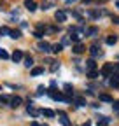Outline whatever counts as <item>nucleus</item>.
<instances>
[{
  "instance_id": "34",
  "label": "nucleus",
  "mask_w": 119,
  "mask_h": 126,
  "mask_svg": "<svg viewBox=\"0 0 119 126\" xmlns=\"http://www.w3.org/2000/svg\"><path fill=\"white\" fill-rule=\"evenodd\" d=\"M84 126H89V124H84Z\"/></svg>"
},
{
  "instance_id": "33",
  "label": "nucleus",
  "mask_w": 119,
  "mask_h": 126,
  "mask_svg": "<svg viewBox=\"0 0 119 126\" xmlns=\"http://www.w3.org/2000/svg\"><path fill=\"white\" fill-rule=\"evenodd\" d=\"M68 2H77V0H68Z\"/></svg>"
},
{
  "instance_id": "28",
  "label": "nucleus",
  "mask_w": 119,
  "mask_h": 126,
  "mask_svg": "<svg viewBox=\"0 0 119 126\" xmlns=\"http://www.w3.org/2000/svg\"><path fill=\"white\" fill-rule=\"evenodd\" d=\"M112 107L114 110H119V100H112Z\"/></svg>"
},
{
  "instance_id": "25",
  "label": "nucleus",
  "mask_w": 119,
  "mask_h": 126,
  "mask_svg": "<svg viewBox=\"0 0 119 126\" xmlns=\"http://www.w3.org/2000/svg\"><path fill=\"white\" fill-rule=\"evenodd\" d=\"M88 33H89V35H96V33H98V28H96V26L89 28V30H88Z\"/></svg>"
},
{
  "instance_id": "31",
  "label": "nucleus",
  "mask_w": 119,
  "mask_h": 126,
  "mask_svg": "<svg viewBox=\"0 0 119 126\" xmlns=\"http://www.w3.org/2000/svg\"><path fill=\"white\" fill-rule=\"evenodd\" d=\"M42 35H44V33H42L40 30H37V32H35V37H37V39H42Z\"/></svg>"
},
{
  "instance_id": "8",
  "label": "nucleus",
  "mask_w": 119,
  "mask_h": 126,
  "mask_svg": "<svg viewBox=\"0 0 119 126\" xmlns=\"http://www.w3.org/2000/svg\"><path fill=\"white\" fill-rule=\"evenodd\" d=\"M84 49H86V47H84L82 44H79V42H77V44H74V47H72V51L75 53V54H81V53H84Z\"/></svg>"
},
{
  "instance_id": "19",
  "label": "nucleus",
  "mask_w": 119,
  "mask_h": 126,
  "mask_svg": "<svg viewBox=\"0 0 119 126\" xmlns=\"http://www.w3.org/2000/svg\"><path fill=\"white\" fill-rule=\"evenodd\" d=\"M63 49V44H54V46H51V51L53 53H60Z\"/></svg>"
},
{
  "instance_id": "11",
  "label": "nucleus",
  "mask_w": 119,
  "mask_h": 126,
  "mask_svg": "<svg viewBox=\"0 0 119 126\" xmlns=\"http://www.w3.org/2000/svg\"><path fill=\"white\" fill-rule=\"evenodd\" d=\"M110 77H112V79H110V86L119 88V74H112Z\"/></svg>"
},
{
  "instance_id": "13",
  "label": "nucleus",
  "mask_w": 119,
  "mask_h": 126,
  "mask_svg": "<svg viewBox=\"0 0 119 126\" xmlns=\"http://www.w3.org/2000/svg\"><path fill=\"white\" fill-rule=\"evenodd\" d=\"M21 58H23V53H21V51H14V53H12V61L18 63V61H21Z\"/></svg>"
},
{
  "instance_id": "10",
  "label": "nucleus",
  "mask_w": 119,
  "mask_h": 126,
  "mask_svg": "<svg viewBox=\"0 0 119 126\" xmlns=\"http://www.w3.org/2000/svg\"><path fill=\"white\" fill-rule=\"evenodd\" d=\"M21 102H23V100H21L19 96H12V98L9 100V103H11V107H19V105H21Z\"/></svg>"
},
{
  "instance_id": "18",
  "label": "nucleus",
  "mask_w": 119,
  "mask_h": 126,
  "mask_svg": "<svg viewBox=\"0 0 119 126\" xmlns=\"http://www.w3.org/2000/svg\"><path fill=\"white\" fill-rule=\"evenodd\" d=\"M116 42H117V35H109V37H107V44H109V46H114Z\"/></svg>"
},
{
  "instance_id": "14",
  "label": "nucleus",
  "mask_w": 119,
  "mask_h": 126,
  "mask_svg": "<svg viewBox=\"0 0 119 126\" xmlns=\"http://www.w3.org/2000/svg\"><path fill=\"white\" fill-rule=\"evenodd\" d=\"M89 53H91L93 56H98V54H102V51L98 49V46L95 44V46H91V47H89Z\"/></svg>"
},
{
  "instance_id": "5",
  "label": "nucleus",
  "mask_w": 119,
  "mask_h": 126,
  "mask_svg": "<svg viewBox=\"0 0 119 126\" xmlns=\"http://www.w3.org/2000/svg\"><path fill=\"white\" fill-rule=\"evenodd\" d=\"M39 51H42V53L51 51V44L49 42H39Z\"/></svg>"
},
{
  "instance_id": "29",
  "label": "nucleus",
  "mask_w": 119,
  "mask_h": 126,
  "mask_svg": "<svg viewBox=\"0 0 119 126\" xmlns=\"http://www.w3.org/2000/svg\"><path fill=\"white\" fill-rule=\"evenodd\" d=\"M65 93H67V94H72V86H70V84L65 86Z\"/></svg>"
},
{
  "instance_id": "7",
  "label": "nucleus",
  "mask_w": 119,
  "mask_h": 126,
  "mask_svg": "<svg viewBox=\"0 0 119 126\" xmlns=\"http://www.w3.org/2000/svg\"><path fill=\"white\" fill-rule=\"evenodd\" d=\"M54 19L61 23V21H65V19H67V14H65L63 11H56V14H54Z\"/></svg>"
},
{
  "instance_id": "9",
  "label": "nucleus",
  "mask_w": 119,
  "mask_h": 126,
  "mask_svg": "<svg viewBox=\"0 0 119 126\" xmlns=\"http://www.w3.org/2000/svg\"><path fill=\"white\" fill-rule=\"evenodd\" d=\"M86 70H88V72L96 70V63H95V60H88V61H86Z\"/></svg>"
},
{
  "instance_id": "21",
  "label": "nucleus",
  "mask_w": 119,
  "mask_h": 126,
  "mask_svg": "<svg viewBox=\"0 0 119 126\" xmlns=\"http://www.w3.org/2000/svg\"><path fill=\"white\" fill-rule=\"evenodd\" d=\"M9 35H11L12 39H19V37H21V32H19V30H11Z\"/></svg>"
},
{
  "instance_id": "20",
  "label": "nucleus",
  "mask_w": 119,
  "mask_h": 126,
  "mask_svg": "<svg viewBox=\"0 0 119 126\" xmlns=\"http://www.w3.org/2000/svg\"><path fill=\"white\" fill-rule=\"evenodd\" d=\"M40 74H44V68H42V67H35V68H32V75H40Z\"/></svg>"
},
{
  "instance_id": "17",
  "label": "nucleus",
  "mask_w": 119,
  "mask_h": 126,
  "mask_svg": "<svg viewBox=\"0 0 119 126\" xmlns=\"http://www.w3.org/2000/svg\"><path fill=\"white\" fill-rule=\"evenodd\" d=\"M100 100H102V102H110V103H112V100H114V98L110 96V94L103 93V94H100Z\"/></svg>"
},
{
  "instance_id": "6",
  "label": "nucleus",
  "mask_w": 119,
  "mask_h": 126,
  "mask_svg": "<svg viewBox=\"0 0 119 126\" xmlns=\"http://www.w3.org/2000/svg\"><path fill=\"white\" fill-rule=\"evenodd\" d=\"M28 114H30V116H33V117H37V116L40 114V110H37V109L32 105V102H30V103H28Z\"/></svg>"
},
{
  "instance_id": "32",
  "label": "nucleus",
  "mask_w": 119,
  "mask_h": 126,
  "mask_svg": "<svg viewBox=\"0 0 119 126\" xmlns=\"http://www.w3.org/2000/svg\"><path fill=\"white\" fill-rule=\"evenodd\" d=\"M114 4H116V7H119V0H116V2H114Z\"/></svg>"
},
{
  "instance_id": "16",
  "label": "nucleus",
  "mask_w": 119,
  "mask_h": 126,
  "mask_svg": "<svg viewBox=\"0 0 119 126\" xmlns=\"http://www.w3.org/2000/svg\"><path fill=\"white\" fill-rule=\"evenodd\" d=\"M74 103L79 105V107H82V105H86V100L82 96H75V98H74Z\"/></svg>"
},
{
  "instance_id": "3",
  "label": "nucleus",
  "mask_w": 119,
  "mask_h": 126,
  "mask_svg": "<svg viewBox=\"0 0 119 126\" xmlns=\"http://www.w3.org/2000/svg\"><path fill=\"white\" fill-rule=\"evenodd\" d=\"M54 5H56V0H42V4H40V9H42V11H47V9L54 7Z\"/></svg>"
},
{
  "instance_id": "27",
  "label": "nucleus",
  "mask_w": 119,
  "mask_h": 126,
  "mask_svg": "<svg viewBox=\"0 0 119 126\" xmlns=\"http://www.w3.org/2000/svg\"><path fill=\"white\" fill-rule=\"evenodd\" d=\"M0 33H11V28H7V26H2V28H0Z\"/></svg>"
},
{
  "instance_id": "4",
  "label": "nucleus",
  "mask_w": 119,
  "mask_h": 126,
  "mask_svg": "<svg viewBox=\"0 0 119 126\" xmlns=\"http://www.w3.org/2000/svg\"><path fill=\"white\" fill-rule=\"evenodd\" d=\"M58 117H60V121H61L63 126H70V121H68V117H67L65 112H61V110H60V112H58Z\"/></svg>"
},
{
  "instance_id": "23",
  "label": "nucleus",
  "mask_w": 119,
  "mask_h": 126,
  "mask_svg": "<svg viewBox=\"0 0 119 126\" xmlns=\"http://www.w3.org/2000/svg\"><path fill=\"white\" fill-rule=\"evenodd\" d=\"M70 40H72V42H75V44H77V42L81 40V35H79V33H74V35H70Z\"/></svg>"
},
{
  "instance_id": "26",
  "label": "nucleus",
  "mask_w": 119,
  "mask_h": 126,
  "mask_svg": "<svg viewBox=\"0 0 119 126\" xmlns=\"http://www.w3.org/2000/svg\"><path fill=\"white\" fill-rule=\"evenodd\" d=\"M0 58H2V60H7V58H9L7 51H4V49H0Z\"/></svg>"
},
{
  "instance_id": "24",
  "label": "nucleus",
  "mask_w": 119,
  "mask_h": 126,
  "mask_svg": "<svg viewBox=\"0 0 119 126\" xmlns=\"http://www.w3.org/2000/svg\"><path fill=\"white\" fill-rule=\"evenodd\" d=\"M96 75H98V72H96V70H91V72H88V77H89V79H96Z\"/></svg>"
},
{
  "instance_id": "2",
  "label": "nucleus",
  "mask_w": 119,
  "mask_h": 126,
  "mask_svg": "<svg viewBox=\"0 0 119 126\" xmlns=\"http://www.w3.org/2000/svg\"><path fill=\"white\" fill-rule=\"evenodd\" d=\"M114 70H116V65H114V63H105V65L102 67L100 74H102L103 77H110V75L114 74Z\"/></svg>"
},
{
  "instance_id": "1",
  "label": "nucleus",
  "mask_w": 119,
  "mask_h": 126,
  "mask_svg": "<svg viewBox=\"0 0 119 126\" xmlns=\"http://www.w3.org/2000/svg\"><path fill=\"white\" fill-rule=\"evenodd\" d=\"M47 94H49L53 100H60V102H70V100H72V98H67L63 93H60V91H56V89H49Z\"/></svg>"
},
{
  "instance_id": "30",
  "label": "nucleus",
  "mask_w": 119,
  "mask_h": 126,
  "mask_svg": "<svg viewBox=\"0 0 119 126\" xmlns=\"http://www.w3.org/2000/svg\"><path fill=\"white\" fill-rule=\"evenodd\" d=\"M112 23L114 25H119V16H112Z\"/></svg>"
},
{
  "instance_id": "22",
  "label": "nucleus",
  "mask_w": 119,
  "mask_h": 126,
  "mask_svg": "<svg viewBox=\"0 0 119 126\" xmlns=\"http://www.w3.org/2000/svg\"><path fill=\"white\" fill-rule=\"evenodd\" d=\"M25 65L30 68V67L33 65V58H32V56H26V58H25Z\"/></svg>"
},
{
  "instance_id": "12",
  "label": "nucleus",
  "mask_w": 119,
  "mask_h": 126,
  "mask_svg": "<svg viewBox=\"0 0 119 126\" xmlns=\"http://www.w3.org/2000/svg\"><path fill=\"white\" fill-rule=\"evenodd\" d=\"M25 7H26L30 12H32V11H35V7H37V5H35L33 0H25Z\"/></svg>"
},
{
  "instance_id": "15",
  "label": "nucleus",
  "mask_w": 119,
  "mask_h": 126,
  "mask_svg": "<svg viewBox=\"0 0 119 126\" xmlns=\"http://www.w3.org/2000/svg\"><path fill=\"white\" fill-rule=\"evenodd\" d=\"M40 114H44L46 117H54V112H53L51 109H42V110H40Z\"/></svg>"
}]
</instances>
